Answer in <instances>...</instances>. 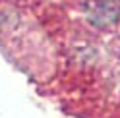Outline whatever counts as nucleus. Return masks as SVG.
I'll list each match as a JSON object with an SVG mask.
<instances>
[{"instance_id":"nucleus-1","label":"nucleus","mask_w":120,"mask_h":118,"mask_svg":"<svg viewBox=\"0 0 120 118\" xmlns=\"http://www.w3.org/2000/svg\"><path fill=\"white\" fill-rule=\"evenodd\" d=\"M85 18L97 27H110L120 19V0H83Z\"/></svg>"}]
</instances>
